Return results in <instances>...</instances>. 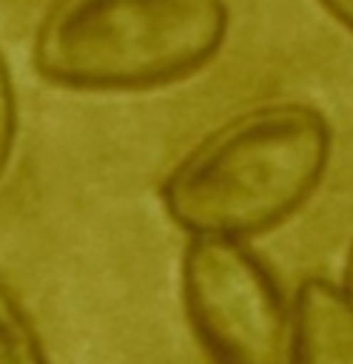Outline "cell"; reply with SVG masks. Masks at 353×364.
Wrapping results in <instances>:
<instances>
[{
    "mask_svg": "<svg viewBox=\"0 0 353 364\" xmlns=\"http://www.w3.org/2000/svg\"><path fill=\"white\" fill-rule=\"evenodd\" d=\"M330 125L305 102L251 108L205 136L162 182L168 216L191 236H251L290 216L319 185Z\"/></svg>",
    "mask_w": 353,
    "mask_h": 364,
    "instance_id": "6da1fadb",
    "label": "cell"
},
{
    "mask_svg": "<svg viewBox=\"0 0 353 364\" xmlns=\"http://www.w3.org/2000/svg\"><path fill=\"white\" fill-rule=\"evenodd\" d=\"M225 34V0H57L37 28L34 68L65 88H151L202 68Z\"/></svg>",
    "mask_w": 353,
    "mask_h": 364,
    "instance_id": "7a4b0ae2",
    "label": "cell"
},
{
    "mask_svg": "<svg viewBox=\"0 0 353 364\" xmlns=\"http://www.w3.org/2000/svg\"><path fill=\"white\" fill-rule=\"evenodd\" d=\"M191 327L216 364H293V310L233 236H194L182 256Z\"/></svg>",
    "mask_w": 353,
    "mask_h": 364,
    "instance_id": "3957f363",
    "label": "cell"
},
{
    "mask_svg": "<svg viewBox=\"0 0 353 364\" xmlns=\"http://www.w3.org/2000/svg\"><path fill=\"white\" fill-rule=\"evenodd\" d=\"M293 364H353V301L325 279L296 290Z\"/></svg>",
    "mask_w": 353,
    "mask_h": 364,
    "instance_id": "277c9868",
    "label": "cell"
},
{
    "mask_svg": "<svg viewBox=\"0 0 353 364\" xmlns=\"http://www.w3.org/2000/svg\"><path fill=\"white\" fill-rule=\"evenodd\" d=\"M0 364H48L43 341L14 299V293L0 279Z\"/></svg>",
    "mask_w": 353,
    "mask_h": 364,
    "instance_id": "5b68a950",
    "label": "cell"
},
{
    "mask_svg": "<svg viewBox=\"0 0 353 364\" xmlns=\"http://www.w3.org/2000/svg\"><path fill=\"white\" fill-rule=\"evenodd\" d=\"M14 136H17V100H14L9 65L0 54V179L9 168L11 151H14Z\"/></svg>",
    "mask_w": 353,
    "mask_h": 364,
    "instance_id": "8992f818",
    "label": "cell"
},
{
    "mask_svg": "<svg viewBox=\"0 0 353 364\" xmlns=\"http://www.w3.org/2000/svg\"><path fill=\"white\" fill-rule=\"evenodd\" d=\"M347 31H353V0H319Z\"/></svg>",
    "mask_w": 353,
    "mask_h": 364,
    "instance_id": "52a82bcc",
    "label": "cell"
},
{
    "mask_svg": "<svg viewBox=\"0 0 353 364\" xmlns=\"http://www.w3.org/2000/svg\"><path fill=\"white\" fill-rule=\"evenodd\" d=\"M344 293L350 296L353 301V245H350V253H347V270H344Z\"/></svg>",
    "mask_w": 353,
    "mask_h": 364,
    "instance_id": "ba28073f",
    "label": "cell"
}]
</instances>
